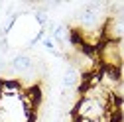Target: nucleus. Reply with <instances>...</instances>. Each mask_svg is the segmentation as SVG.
Here are the masks:
<instances>
[{
    "label": "nucleus",
    "instance_id": "1",
    "mask_svg": "<svg viewBox=\"0 0 124 122\" xmlns=\"http://www.w3.org/2000/svg\"><path fill=\"white\" fill-rule=\"evenodd\" d=\"M110 108L108 100H97V99H79V102L75 104L73 108V116L77 120H91V122H97L102 120Z\"/></svg>",
    "mask_w": 124,
    "mask_h": 122
},
{
    "label": "nucleus",
    "instance_id": "2",
    "mask_svg": "<svg viewBox=\"0 0 124 122\" xmlns=\"http://www.w3.org/2000/svg\"><path fill=\"white\" fill-rule=\"evenodd\" d=\"M99 61L106 69H120L122 67V55H120L118 41L102 39L99 45Z\"/></svg>",
    "mask_w": 124,
    "mask_h": 122
},
{
    "label": "nucleus",
    "instance_id": "3",
    "mask_svg": "<svg viewBox=\"0 0 124 122\" xmlns=\"http://www.w3.org/2000/svg\"><path fill=\"white\" fill-rule=\"evenodd\" d=\"M102 38L110 41H122L124 39V18L108 16L102 26Z\"/></svg>",
    "mask_w": 124,
    "mask_h": 122
},
{
    "label": "nucleus",
    "instance_id": "4",
    "mask_svg": "<svg viewBox=\"0 0 124 122\" xmlns=\"http://www.w3.org/2000/svg\"><path fill=\"white\" fill-rule=\"evenodd\" d=\"M34 63H36V59L30 55V53H18V55H14V57H12V61L8 63V71L20 77V75H24L26 71L32 69V67H34Z\"/></svg>",
    "mask_w": 124,
    "mask_h": 122
},
{
    "label": "nucleus",
    "instance_id": "5",
    "mask_svg": "<svg viewBox=\"0 0 124 122\" xmlns=\"http://www.w3.org/2000/svg\"><path fill=\"white\" fill-rule=\"evenodd\" d=\"M83 85V75L77 71L73 65H69L63 73V89L67 91H79V87Z\"/></svg>",
    "mask_w": 124,
    "mask_h": 122
},
{
    "label": "nucleus",
    "instance_id": "6",
    "mask_svg": "<svg viewBox=\"0 0 124 122\" xmlns=\"http://www.w3.org/2000/svg\"><path fill=\"white\" fill-rule=\"evenodd\" d=\"M118 45H120V55H122V65H124V39L118 41Z\"/></svg>",
    "mask_w": 124,
    "mask_h": 122
}]
</instances>
